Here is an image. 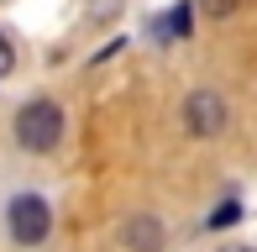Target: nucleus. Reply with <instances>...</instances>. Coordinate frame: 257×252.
I'll use <instances>...</instances> for the list:
<instances>
[{
  "mask_svg": "<svg viewBox=\"0 0 257 252\" xmlns=\"http://www.w3.org/2000/svg\"><path fill=\"white\" fill-rule=\"evenodd\" d=\"M58 137H63V110L53 100H32V105L16 110V142L27 153H53Z\"/></svg>",
  "mask_w": 257,
  "mask_h": 252,
  "instance_id": "f257e3e1",
  "label": "nucleus"
},
{
  "mask_svg": "<svg viewBox=\"0 0 257 252\" xmlns=\"http://www.w3.org/2000/svg\"><path fill=\"white\" fill-rule=\"evenodd\" d=\"M48 226H53L48 200H37V194H16V200H11V236H16V242L37 247L42 236H48Z\"/></svg>",
  "mask_w": 257,
  "mask_h": 252,
  "instance_id": "f03ea898",
  "label": "nucleus"
},
{
  "mask_svg": "<svg viewBox=\"0 0 257 252\" xmlns=\"http://www.w3.org/2000/svg\"><path fill=\"white\" fill-rule=\"evenodd\" d=\"M184 121H189V132L215 137L220 126H226V100H220V95H210V89H194V95H189V105H184Z\"/></svg>",
  "mask_w": 257,
  "mask_h": 252,
  "instance_id": "7ed1b4c3",
  "label": "nucleus"
},
{
  "mask_svg": "<svg viewBox=\"0 0 257 252\" xmlns=\"http://www.w3.org/2000/svg\"><path fill=\"white\" fill-rule=\"evenodd\" d=\"M189 27H194V11H189V0H179V6H173L163 21H153V32H158L163 42H168V37H189Z\"/></svg>",
  "mask_w": 257,
  "mask_h": 252,
  "instance_id": "20e7f679",
  "label": "nucleus"
},
{
  "mask_svg": "<svg viewBox=\"0 0 257 252\" xmlns=\"http://www.w3.org/2000/svg\"><path fill=\"white\" fill-rule=\"evenodd\" d=\"M132 247H142V252H158V242H163V231H158V221H132Z\"/></svg>",
  "mask_w": 257,
  "mask_h": 252,
  "instance_id": "39448f33",
  "label": "nucleus"
},
{
  "mask_svg": "<svg viewBox=\"0 0 257 252\" xmlns=\"http://www.w3.org/2000/svg\"><path fill=\"white\" fill-rule=\"evenodd\" d=\"M236 221H241V205H236V200H226L215 215H210V226H236Z\"/></svg>",
  "mask_w": 257,
  "mask_h": 252,
  "instance_id": "423d86ee",
  "label": "nucleus"
},
{
  "mask_svg": "<svg viewBox=\"0 0 257 252\" xmlns=\"http://www.w3.org/2000/svg\"><path fill=\"white\" fill-rule=\"evenodd\" d=\"M200 6L210 11V16H231V11H236V6H241V0H200Z\"/></svg>",
  "mask_w": 257,
  "mask_h": 252,
  "instance_id": "0eeeda50",
  "label": "nucleus"
},
{
  "mask_svg": "<svg viewBox=\"0 0 257 252\" xmlns=\"http://www.w3.org/2000/svg\"><path fill=\"white\" fill-rule=\"evenodd\" d=\"M11 63H16V53H11V42H6V37H0V79H6V74H11Z\"/></svg>",
  "mask_w": 257,
  "mask_h": 252,
  "instance_id": "6e6552de",
  "label": "nucleus"
},
{
  "mask_svg": "<svg viewBox=\"0 0 257 252\" xmlns=\"http://www.w3.org/2000/svg\"><path fill=\"white\" fill-rule=\"evenodd\" d=\"M226 252H252V247H226Z\"/></svg>",
  "mask_w": 257,
  "mask_h": 252,
  "instance_id": "1a4fd4ad",
  "label": "nucleus"
}]
</instances>
